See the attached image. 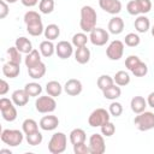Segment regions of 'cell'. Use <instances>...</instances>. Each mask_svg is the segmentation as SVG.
Returning <instances> with one entry per match:
<instances>
[{
	"instance_id": "obj_1",
	"label": "cell",
	"mask_w": 154,
	"mask_h": 154,
	"mask_svg": "<svg viewBox=\"0 0 154 154\" xmlns=\"http://www.w3.org/2000/svg\"><path fill=\"white\" fill-rule=\"evenodd\" d=\"M24 23L26 24V31L31 36H40L45 31L41 16L36 11H28L24 14Z\"/></svg>"
},
{
	"instance_id": "obj_2",
	"label": "cell",
	"mask_w": 154,
	"mask_h": 154,
	"mask_svg": "<svg viewBox=\"0 0 154 154\" xmlns=\"http://www.w3.org/2000/svg\"><path fill=\"white\" fill-rule=\"evenodd\" d=\"M96 20H97V14L96 11L91 6H83L81 8V20H79V26L84 32H90L96 28Z\"/></svg>"
},
{
	"instance_id": "obj_3",
	"label": "cell",
	"mask_w": 154,
	"mask_h": 154,
	"mask_svg": "<svg viewBox=\"0 0 154 154\" xmlns=\"http://www.w3.org/2000/svg\"><path fill=\"white\" fill-rule=\"evenodd\" d=\"M66 143H67V137L64 132H55L51 137L48 142V150L52 154H60L65 152L66 149Z\"/></svg>"
},
{
	"instance_id": "obj_4",
	"label": "cell",
	"mask_w": 154,
	"mask_h": 154,
	"mask_svg": "<svg viewBox=\"0 0 154 154\" xmlns=\"http://www.w3.org/2000/svg\"><path fill=\"white\" fill-rule=\"evenodd\" d=\"M134 124L140 131H148L154 129V113L147 111L138 113V116H136L134 119Z\"/></svg>"
},
{
	"instance_id": "obj_5",
	"label": "cell",
	"mask_w": 154,
	"mask_h": 154,
	"mask_svg": "<svg viewBox=\"0 0 154 154\" xmlns=\"http://www.w3.org/2000/svg\"><path fill=\"white\" fill-rule=\"evenodd\" d=\"M109 118L111 114L108 111H106L105 108H96L90 113L88 118V124L93 128H97V126L101 128L105 123L109 122Z\"/></svg>"
},
{
	"instance_id": "obj_6",
	"label": "cell",
	"mask_w": 154,
	"mask_h": 154,
	"mask_svg": "<svg viewBox=\"0 0 154 154\" xmlns=\"http://www.w3.org/2000/svg\"><path fill=\"white\" fill-rule=\"evenodd\" d=\"M1 141L10 147H17L23 142V134L16 129H5L1 132Z\"/></svg>"
},
{
	"instance_id": "obj_7",
	"label": "cell",
	"mask_w": 154,
	"mask_h": 154,
	"mask_svg": "<svg viewBox=\"0 0 154 154\" xmlns=\"http://www.w3.org/2000/svg\"><path fill=\"white\" fill-rule=\"evenodd\" d=\"M35 108L40 113H51L57 108V102L53 96H38L35 101Z\"/></svg>"
},
{
	"instance_id": "obj_8",
	"label": "cell",
	"mask_w": 154,
	"mask_h": 154,
	"mask_svg": "<svg viewBox=\"0 0 154 154\" xmlns=\"http://www.w3.org/2000/svg\"><path fill=\"white\" fill-rule=\"evenodd\" d=\"M0 109L1 116L6 122H13L17 118V109L13 106V101L6 97L0 99Z\"/></svg>"
},
{
	"instance_id": "obj_9",
	"label": "cell",
	"mask_w": 154,
	"mask_h": 154,
	"mask_svg": "<svg viewBox=\"0 0 154 154\" xmlns=\"http://www.w3.org/2000/svg\"><path fill=\"white\" fill-rule=\"evenodd\" d=\"M89 149L90 154H102L106 150V144L103 136L100 134H93L89 138Z\"/></svg>"
},
{
	"instance_id": "obj_10",
	"label": "cell",
	"mask_w": 154,
	"mask_h": 154,
	"mask_svg": "<svg viewBox=\"0 0 154 154\" xmlns=\"http://www.w3.org/2000/svg\"><path fill=\"white\" fill-rule=\"evenodd\" d=\"M123 53H124V43L119 40L112 41L106 49V54L111 60H119L123 57Z\"/></svg>"
},
{
	"instance_id": "obj_11",
	"label": "cell",
	"mask_w": 154,
	"mask_h": 154,
	"mask_svg": "<svg viewBox=\"0 0 154 154\" xmlns=\"http://www.w3.org/2000/svg\"><path fill=\"white\" fill-rule=\"evenodd\" d=\"M108 38H109L108 32L102 28H95L93 31H90L89 35V40L94 46H105Z\"/></svg>"
},
{
	"instance_id": "obj_12",
	"label": "cell",
	"mask_w": 154,
	"mask_h": 154,
	"mask_svg": "<svg viewBox=\"0 0 154 154\" xmlns=\"http://www.w3.org/2000/svg\"><path fill=\"white\" fill-rule=\"evenodd\" d=\"M99 6L109 14H118L122 11L120 0H99Z\"/></svg>"
},
{
	"instance_id": "obj_13",
	"label": "cell",
	"mask_w": 154,
	"mask_h": 154,
	"mask_svg": "<svg viewBox=\"0 0 154 154\" xmlns=\"http://www.w3.org/2000/svg\"><path fill=\"white\" fill-rule=\"evenodd\" d=\"M55 53L60 59H69L73 53L72 43H70L67 41L58 42V45L55 46Z\"/></svg>"
},
{
	"instance_id": "obj_14",
	"label": "cell",
	"mask_w": 154,
	"mask_h": 154,
	"mask_svg": "<svg viewBox=\"0 0 154 154\" xmlns=\"http://www.w3.org/2000/svg\"><path fill=\"white\" fill-rule=\"evenodd\" d=\"M82 89H83V85L81 83L79 79H76V78H71L69 79L65 85H64V90L67 95H71V96H77L82 93Z\"/></svg>"
},
{
	"instance_id": "obj_15",
	"label": "cell",
	"mask_w": 154,
	"mask_h": 154,
	"mask_svg": "<svg viewBox=\"0 0 154 154\" xmlns=\"http://www.w3.org/2000/svg\"><path fill=\"white\" fill-rule=\"evenodd\" d=\"M59 125V119L55 116H45L40 120V128L45 131H52Z\"/></svg>"
},
{
	"instance_id": "obj_16",
	"label": "cell",
	"mask_w": 154,
	"mask_h": 154,
	"mask_svg": "<svg viewBox=\"0 0 154 154\" xmlns=\"http://www.w3.org/2000/svg\"><path fill=\"white\" fill-rule=\"evenodd\" d=\"M29 94L25 91V89H17L12 93V101L16 106L23 107L28 103L29 101Z\"/></svg>"
},
{
	"instance_id": "obj_17",
	"label": "cell",
	"mask_w": 154,
	"mask_h": 154,
	"mask_svg": "<svg viewBox=\"0 0 154 154\" xmlns=\"http://www.w3.org/2000/svg\"><path fill=\"white\" fill-rule=\"evenodd\" d=\"M20 64H16V63H12V61H8L6 64H4L2 66V73L5 77H8V78H16L19 72H20V67H19Z\"/></svg>"
},
{
	"instance_id": "obj_18",
	"label": "cell",
	"mask_w": 154,
	"mask_h": 154,
	"mask_svg": "<svg viewBox=\"0 0 154 154\" xmlns=\"http://www.w3.org/2000/svg\"><path fill=\"white\" fill-rule=\"evenodd\" d=\"M124 30V20L120 17H113L108 22V31L113 35H119Z\"/></svg>"
},
{
	"instance_id": "obj_19",
	"label": "cell",
	"mask_w": 154,
	"mask_h": 154,
	"mask_svg": "<svg viewBox=\"0 0 154 154\" xmlns=\"http://www.w3.org/2000/svg\"><path fill=\"white\" fill-rule=\"evenodd\" d=\"M130 106H131V109H132L134 113H136V114L142 113L146 109V107H147V100H144V97L140 96V95L134 96L131 99Z\"/></svg>"
},
{
	"instance_id": "obj_20",
	"label": "cell",
	"mask_w": 154,
	"mask_h": 154,
	"mask_svg": "<svg viewBox=\"0 0 154 154\" xmlns=\"http://www.w3.org/2000/svg\"><path fill=\"white\" fill-rule=\"evenodd\" d=\"M14 46L17 47V49H18L20 53H24V54H28V53H30V52L34 49L31 41H30L29 38H26V37H24V36L18 37V38L16 40V42H14Z\"/></svg>"
},
{
	"instance_id": "obj_21",
	"label": "cell",
	"mask_w": 154,
	"mask_h": 154,
	"mask_svg": "<svg viewBox=\"0 0 154 154\" xmlns=\"http://www.w3.org/2000/svg\"><path fill=\"white\" fill-rule=\"evenodd\" d=\"M28 73H29V76H30L32 79H40V78H42V77L45 76V73H46V65H45L42 61H40V63H37L36 65L29 67V69H28Z\"/></svg>"
},
{
	"instance_id": "obj_22",
	"label": "cell",
	"mask_w": 154,
	"mask_h": 154,
	"mask_svg": "<svg viewBox=\"0 0 154 154\" xmlns=\"http://www.w3.org/2000/svg\"><path fill=\"white\" fill-rule=\"evenodd\" d=\"M75 59L78 64H87L90 59V51L89 48H87V46L83 47H78L75 52Z\"/></svg>"
},
{
	"instance_id": "obj_23",
	"label": "cell",
	"mask_w": 154,
	"mask_h": 154,
	"mask_svg": "<svg viewBox=\"0 0 154 154\" xmlns=\"http://www.w3.org/2000/svg\"><path fill=\"white\" fill-rule=\"evenodd\" d=\"M135 29L138 31V32H141V34H144V32H147L148 30H149V28H150V22H149V19L146 17V16H138L136 19H135Z\"/></svg>"
},
{
	"instance_id": "obj_24",
	"label": "cell",
	"mask_w": 154,
	"mask_h": 154,
	"mask_svg": "<svg viewBox=\"0 0 154 154\" xmlns=\"http://www.w3.org/2000/svg\"><path fill=\"white\" fill-rule=\"evenodd\" d=\"M85 138H87V136H85V131L83 129L76 128L70 132V142L72 143V146L85 142Z\"/></svg>"
},
{
	"instance_id": "obj_25",
	"label": "cell",
	"mask_w": 154,
	"mask_h": 154,
	"mask_svg": "<svg viewBox=\"0 0 154 154\" xmlns=\"http://www.w3.org/2000/svg\"><path fill=\"white\" fill-rule=\"evenodd\" d=\"M46 91H47L48 95H51L53 97H57V96H59L61 94L63 87L58 81H49L46 84Z\"/></svg>"
},
{
	"instance_id": "obj_26",
	"label": "cell",
	"mask_w": 154,
	"mask_h": 154,
	"mask_svg": "<svg viewBox=\"0 0 154 154\" xmlns=\"http://www.w3.org/2000/svg\"><path fill=\"white\" fill-rule=\"evenodd\" d=\"M40 52H41V55H43L45 58H49L55 52V46L53 45L52 41L45 40L40 43Z\"/></svg>"
},
{
	"instance_id": "obj_27",
	"label": "cell",
	"mask_w": 154,
	"mask_h": 154,
	"mask_svg": "<svg viewBox=\"0 0 154 154\" xmlns=\"http://www.w3.org/2000/svg\"><path fill=\"white\" fill-rule=\"evenodd\" d=\"M41 61V52H38L37 49H32L30 53L26 54L25 59H24V63H25V66L29 69L34 65H36L37 63Z\"/></svg>"
},
{
	"instance_id": "obj_28",
	"label": "cell",
	"mask_w": 154,
	"mask_h": 154,
	"mask_svg": "<svg viewBox=\"0 0 154 154\" xmlns=\"http://www.w3.org/2000/svg\"><path fill=\"white\" fill-rule=\"evenodd\" d=\"M43 34H45V37L47 40L53 41V40H55V38L59 37V35H60V28L57 24H49V25H47L45 28Z\"/></svg>"
},
{
	"instance_id": "obj_29",
	"label": "cell",
	"mask_w": 154,
	"mask_h": 154,
	"mask_svg": "<svg viewBox=\"0 0 154 154\" xmlns=\"http://www.w3.org/2000/svg\"><path fill=\"white\" fill-rule=\"evenodd\" d=\"M102 94H103V97L107 99V100H116V99H118L120 96L122 90H120L119 87H117L116 84H113V85L103 89L102 90Z\"/></svg>"
},
{
	"instance_id": "obj_30",
	"label": "cell",
	"mask_w": 154,
	"mask_h": 154,
	"mask_svg": "<svg viewBox=\"0 0 154 154\" xmlns=\"http://www.w3.org/2000/svg\"><path fill=\"white\" fill-rule=\"evenodd\" d=\"M113 79H114V83L117 85H119V87H125V85H128L130 83V76L125 71H118V72H116Z\"/></svg>"
},
{
	"instance_id": "obj_31",
	"label": "cell",
	"mask_w": 154,
	"mask_h": 154,
	"mask_svg": "<svg viewBox=\"0 0 154 154\" xmlns=\"http://www.w3.org/2000/svg\"><path fill=\"white\" fill-rule=\"evenodd\" d=\"M22 129H23V132H24L25 135H29V134H32V132L37 131V130H38V125H37V123H36L34 119L28 118V119H25V120L23 122Z\"/></svg>"
},
{
	"instance_id": "obj_32",
	"label": "cell",
	"mask_w": 154,
	"mask_h": 154,
	"mask_svg": "<svg viewBox=\"0 0 154 154\" xmlns=\"http://www.w3.org/2000/svg\"><path fill=\"white\" fill-rule=\"evenodd\" d=\"M24 89L29 94V96H38L42 93V87L38 83H36V82L26 83L25 87H24Z\"/></svg>"
},
{
	"instance_id": "obj_33",
	"label": "cell",
	"mask_w": 154,
	"mask_h": 154,
	"mask_svg": "<svg viewBox=\"0 0 154 154\" xmlns=\"http://www.w3.org/2000/svg\"><path fill=\"white\" fill-rule=\"evenodd\" d=\"M89 37L84 34V32H77L72 36V45L75 47H83V46H87V42H88Z\"/></svg>"
},
{
	"instance_id": "obj_34",
	"label": "cell",
	"mask_w": 154,
	"mask_h": 154,
	"mask_svg": "<svg viewBox=\"0 0 154 154\" xmlns=\"http://www.w3.org/2000/svg\"><path fill=\"white\" fill-rule=\"evenodd\" d=\"M96 83H97L99 89L103 90V89H106V88L113 85V84H114V79H113L111 76H108V75H101V76L97 78V82H96Z\"/></svg>"
},
{
	"instance_id": "obj_35",
	"label": "cell",
	"mask_w": 154,
	"mask_h": 154,
	"mask_svg": "<svg viewBox=\"0 0 154 154\" xmlns=\"http://www.w3.org/2000/svg\"><path fill=\"white\" fill-rule=\"evenodd\" d=\"M7 57H8V61L16 63V64H20L22 61V53L17 49V47H10L7 49Z\"/></svg>"
},
{
	"instance_id": "obj_36",
	"label": "cell",
	"mask_w": 154,
	"mask_h": 154,
	"mask_svg": "<svg viewBox=\"0 0 154 154\" xmlns=\"http://www.w3.org/2000/svg\"><path fill=\"white\" fill-rule=\"evenodd\" d=\"M38 8L45 14L52 13L54 10V0H40Z\"/></svg>"
},
{
	"instance_id": "obj_37",
	"label": "cell",
	"mask_w": 154,
	"mask_h": 154,
	"mask_svg": "<svg viewBox=\"0 0 154 154\" xmlns=\"http://www.w3.org/2000/svg\"><path fill=\"white\" fill-rule=\"evenodd\" d=\"M124 42H125V45H126L128 47H136V46L140 45L141 38H140V36H138L137 34L130 32V34H128V35L125 36Z\"/></svg>"
},
{
	"instance_id": "obj_38",
	"label": "cell",
	"mask_w": 154,
	"mask_h": 154,
	"mask_svg": "<svg viewBox=\"0 0 154 154\" xmlns=\"http://www.w3.org/2000/svg\"><path fill=\"white\" fill-rule=\"evenodd\" d=\"M42 140H43L42 134H41L38 130L35 131V132H32V134L26 135V142H28L30 146H37V144H40V143L42 142Z\"/></svg>"
},
{
	"instance_id": "obj_39",
	"label": "cell",
	"mask_w": 154,
	"mask_h": 154,
	"mask_svg": "<svg viewBox=\"0 0 154 154\" xmlns=\"http://www.w3.org/2000/svg\"><path fill=\"white\" fill-rule=\"evenodd\" d=\"M131 72H132L136 77H143V76H146L147 72H148V66H147V64H144L143 61H140V63L131 70Z\"/></svg>"
},
{
	"instance_id": "obj_40",
	"label": "cell",
	"mask_w": 154,
	"mask_h": 154,
	"mask_svg": "<svg viewBox=\"0 0 154 154\" xmlns=\"http://www.w3.org/2000/svg\"><path fill=\"white\" fill-rule=\"evenodd\" d=\"M108 112H109V114L112 117H119L123 113V106H122V103H119L117 101L112 102L109 105V107H108Z\"/></svg>"
},
{
	"instance_id": "obj_41",
	"label": "cell",
	"mask_w": 154,
	"mask_h": 154,
	"mask_svg": "<svg viewBox=\"0 0 154 154\" xmlns=\"http://www.w3.org/2000/svg\"><path fill=\"white\" fill-rule=\"evenodd\" d=\"M101 132H102L103 136H106V137H111V136L116 132V126H114V124L111 123V122L105 123V124L101 126Z\"/></svg>"
},
{
	"instance_id": "obj_42",
	"label": "cell",
	"mask_w": 154,
	"mask_h": 154,
	"mask_svg": "<svg viewBox=\"0 0 154 154\" xmlns=\"http://www.w3.org/2000/svg\"><path fill=\"white\" fill-rule=\"evenodd\" d=\"M126 10H128L129 14H131V16H137V14L141 13L140 7H138V4H137L136 0H131V1H129L128 5H126Z\"/></svg>"
},
{
	"instance_id": "obj_43",
	"label": "cell",
	"mask_w": 154,
	"mask_h": 154,
	"mask_svg": "<svg viewBox=\"0 0 154 154\" xmlns=\"http://www.w3.org/2000/svg\"><path fill=\"white\" fill-rule=\"evenodd\" d=\"M136 1L138 4V7H140V11L142 14L148 13L152 10V1L150 0H136Z\"/></svg>"
},
{
	"instance_id": "obj_44",
	"label": "cell",
	"mask_w": 154,
	"mask_h": 154,
	"mask_svg": "<svg viewBox=\"0 0 154 154\" xmlns=\"http://www.w3.org/2000/svg\"><path fill=\"white\" fill-rule=\"evenodd\" d=\"M140 61H141V60H140V58H138L137 55H129V57L125 59V66H126L128 70L131 71Z\"/></svg>"
},
{
	"instance_id": "obj_45",
	"label": "cell",
	"mask_w": 154,
	"mask_h": 154,
	"mask_svg": "<svg viewBox=\"0 0 154 154\" xmlns=\"http://www.w3.org/2000/svg\"><path fill=\"white\" fill-rule=\"evenodd\" d=\"M73 152H75V154H90L89 146H87L85 142L73 144Z\"/></svg>"
},
{
	"instance_id": "obj_46",
	"label": "cell",
	"mask_w": 154,
	"mask_h": 154,
	"mask_svg": "<svg viewBox=\"0 0 154 154\" xmlns=\"http://www.w3.org/2000/svg\"><path fill=\"white\" fill-rule=\"evenodd\" d=\"M8 14V5L5 0H0V18L4 19Z\"/></svg>"
},
{
	"instance_id": "obj_47",
	"label": "cell",
	"mask_w": 154,
	"mask_h": 154,
	"mask_svg": "<svg viewBox=\"0 0 154 154\" xmlns=\"http://www.w3.org/2000/svg\"><path fill=\"white\" fill-rule=\"evenodd\" d=\"M10 89V85L8 83L5 81V79H1L0 81V95H5Z\"/></svg>"
},
{
	"instance_id": "obj_48",
	"label": "cell",
	"mask_w": 154,
	"mask_h": 154,
	"mask_svg": "<svg viewBox=\"0 0 154 154\" xmlns=\"http://www.w3.org/2000/svg\"><path fill=\"white\" fill-rule=\"evenodd\" d=\"M20 2L26 7H32L38 2V0H20Z\"/></svg>"
},
{
	"instance_id": "obj_49",
	"label": "cell",
	"mask_w": 154,
	"mask_h": 154,
	"mask_svg": "<svg viewBox=\"0 0 154 154\" xmlns=\"http://www.w3.org/2000/svg\"><path fill=\"white\" fill-rule=\"evenodd\" d=\"M147 105H149L152 108H154V91H152L147 97Z\"/></svg>"
},
{
	"instance_id": "obj_50",
	"label": "cell",
	"mask_w": 154,
	"mask_h": 154,
	"mask_svg": "<svg viewBox=\"0 0 154 154\" xmlns=\"http://www.w3.org/2000/svg\"><path fill=\"white\" fill-rule=\"evenodd\" d=\"M0 153H7V154H11V150H8V149H0Z\"/></svg>"
},
{
	"instance_id": "obj_51",
	"label": "cell",
	"mask_w": 154,
	"mask_h": 154,
	"mask_svg": "<svg viewBox=\"0 0 154 154\" xmlns=\"http://www.w3.org/2000/svg\"><path fill=\"white\" fill-rule=\"evenodd\" d=\"M5 1H6V2H10V4H14L17 0H5Z\"/></svg>"
},
{
	"instance_id": "obj_52",
	"label": "cell",
	"mask_w": 154,
	"mask_h": 154,
	"mask_svg": "<svg viewBox=\"0 0 154 154\" xmlns=\"http://www.w3.org/2000/svg\"><path fill=\"white\" fill-rule=\"evenodd\" d=\"M152 35H153V37H154V24H153V26H152Z\"/></svg>"
}]
</instances>
